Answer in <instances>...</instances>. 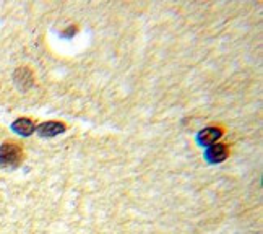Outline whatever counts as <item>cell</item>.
Listing matches in <instances>:
<instances>
[{"mask_svg":"<svg viewBox=\"0 0 263 234\" xmlns=\"http://www.w3.org/2000/svg\"><path fill=\"white\" fill-rule=\"evenodd\" d=\"M23 148L16 141H5V143L0 145V168L2 169H16L23 163Z\"/></svg>","mask_w":263,"mask_h":234,"instance_id":"6da1fadb","label":"cell"},{"mask_svg":"<svg viewBox=\"0 0 263 234\" xmlns=\"http://www.w3.org/2000/svg\"><path fill=\"white\" fill-rule=\"evenodd\" d=\"M62 132H65V125L60 124V122H54V120L44 122V124L37 127V134L41 137H47V138L55 137L59 134H62Z\"/></svg>","mask_w":263,"mask_h":234,"instance_id":"7a4b0ae2","label":"cell"},{"mask_svg":"<svg viewBox=\"0 0 263 234\" xmlns=\"http://www.w3.org/2000/svg\"><path fill=\"white\" fill-rule=\"evenodd\" d=\"M221 135H222V130L219 127H208L198 134V141L201 145H213Z\"/></svg>","mask_w":263,"mask_h":234,"instance_id":"3957f363","label":"cell"},{"mask_svg":"<svg viewBox=\"0 0 263 234\" xmlns=\"http://www.w3.org/2000/svg\"><path fill=\"white\" fill-rule=\"evenodd\" d=\"M12 129L16 132V134L20 135H23V137H28V135H31L33 132H34V122L31 119H28V117H22V119H18L15 120L13 124H12Z\"/></svg>","mask_w":263,"mask_h":234,"instance_id":"277c9868","label":"cell"},{"mask_svg":"<svg viewBox=\"0 0 263 234\" xmlns=\"http://www.w3.org/2000/svg\"><path fill=\"white\" fill-rule=\"evenodd\" d=\"M229 155V150L226 145L218 143V145H211V148L206 151V156L211 163H221L224 161Z\"/></svg>","mask_w":263,"mask_h":234,"instance_id":"5b68a950","label":"cell"},{"mask_svg":"<svg viewBox=\"0 0 263 234\" xmlns=\"http://www.w3.org/2000/svg\"><path fill=\"white\" fill-rule=\"evenodd\" d=\"M15 81L20 86H23V81H26V86H31L33 75H31V72H29L28 68H18L16 74H15Z\"/></svg>","mask_w":263,"mask_h":234,"instance_id":"8992f818","label":"cell"}]
</instances>
